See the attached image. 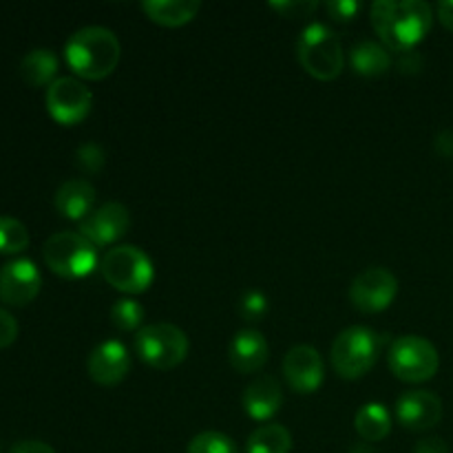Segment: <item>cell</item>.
I'll return each mask as SVG.
<instances>
[{
    "instance_id": "obj_1",
    "label": "cell",
    "mask_w": 453,
    "mask_h": 453,
    "mask_svg": "<svg viewBox=\"0 0 453 453\" xmlns=\"http://www.w3.org/2000/svg\"><path fill=\"white\" fill-rule=\"evenodd\" d=\"M370 18L376 34L394 53L411 51L429 34L434 22L432 7L425 0H379L372 4Z\"/></svg>"
},
{
    "instance_id": "obj_2",
    "label": "cell",
    "mask_w": 453,
    "mask_h": 453,
    "mask_svg": "<svg viewBox=\"0 0 453 453\" xmlns=\"http://www.w3.org/2000/svg\"><path fill=\"white\" fill-rule=\"evenodd\" d=\"M65 58L71 71L80 78L102 80L113 73L119 65L122 44L106 27H82L66 40Z\"/></svg>"
},
{
    "instance_id": "obj_3",
    "label": "cell",
    "mask_w": 453,
    "mask_h": 453,
    "mask_svg": "<svg viewBox=\"0 0 453 453\" xmlns=\"http://www.w3.org/2000/svg\"><path fill=\"white\" fill-rule=\"evenodd\" d=\"M296 58L312 78L323 80V82L339 78L345 65L339 35L321 22L305 27L303 34L296 40Z\"/></svg>"
},
{
    "instance_id": "obj_4",
    "label": "cell",
    "mask_w": 453,
    "mask_h": 453,
    "mask_svg": "<svg viewBox=\"0 0 453 453\" xmlns=\"http://www.w3.org/2000/svg\"><path fill=\"white\" fill-rule=\"evenodd\" d=\"M383 341L374 330L352 326L341 332L332 343V365L341 379L357 380L374 367Z\"/></svg>"
},
{
    "instance_id": "obj_5",
    "label": "cell",
    "mask_w": 453,
    "mask_h": 453,
    "mask_svg": "<svg viewBox=\"0 0 453 453\" xmlns=\"http://www.w3.org/2000/svg\"><path fill=\"white\" fill-rule=\"evenodd\" d=\"M100 270L106 283L124 295H142L149 290L155 277L150 257L140 248L127 243L111 248L100 261Z\"/></svg>"
},
{
    "instance_id": "obj_6",
    "label": "cell",
    "mask_w": 453,
    "mask_h": 453,
    "mask_svg": "<svg viewBox=\"0 0 453 453\" xmlns=\"http://www.w3.org/2000/svg\"><path fill=\"white\" fill-rule=\"evenodd\" d=\"M44 264L62 279H82L96 270L97 248L80 233H56L44 242Z\"/></svg>"
},
{
    "instance_id": "obj_7",
    "label": "cell",
    "mask_w": 453,
    "mask_h": 453,
    "mask_svg": "<svg viewBox=\"0 0 453 453\" xmlns=\"http://www.w3.org/2000/svg\"><path fill=\"white\" fill-rule=\"evenodd\" d=\"M188 336L173 323H153L140 327L135 336V349L149 367L166 372L184 363L188 357Z\"/></svg>"
},
{
    "instance_id": "obj_8",
    "label": "cell",
    "mask_w": 453,
    "mask_h": 453,
    "mask_svg": "<svg viewBox=\"0 0 453 453\" xmlns=\"http://www.w3.org/2000/svg\"><path fill=\"white\" fill-rule=\"evenodd\" d=\"M388 363L396 379L405 383H425L436 376L441 357L432 341L418 334H405L392 343Z\"/></svg>"
},
{
    "instance_id": "obj_9",
    "label": "cell",
    "mask_w": 453,
    "mask_h": 453,
    "mask_svg": "<svg viewBox=\"0 0 453 453\" xmlns=\"http://www.w3.org/2000/svg\"><path fill=\"white\" fill-rule=\"evenodd\" d=\"M93 104V96L78 78L62 75L47 88V111L58 124L73 127L82 122Z\"/></svg>"
},
{
    "instance_id": "obj_10",
    "label": "cell",
    "mask_w": 453,
    "mask_h": 453,
    "mask_svg": "<svg viewBox=\"0 0 453 453\" xmlns=\"http://www.w3.org/2000/svg\"><path fill=\"white\" fill-rule=\"evenodd\" d=\"M398 295V279L388 268H367L349 286V301L361 312H383Z\"/></svg>"
},
{
    "instance_id": "obj_11",
    "label": "cell",
    "mask_w": 453,
    "mask_h": 453,
    "mask_svg": "<svg viewBox=\"0 0 453 453\" xmlns=\"http://www.w3.org/2000/svg\"><path fill=\"white\" fill-rule=\"evenodd\" d=\"M131 228V212L124 203L109 202L96 208L88 217L80 221V234L87 237L96 248L111 246L119 242Z\"/></svg>"
},
{
    "instance_id": "obj_12",
    "label": "cell",
    "mask_w": 453,
    "mask_h": 453,
    "mask_svg": "<svg viewBox=\"0 0 453 453\" xmlns=\"http://www.w3.org/2000/svg\"><path fill=\"white\" fill-rule=\"evenodd\" d=\"M283 376L296 394H314L323 385L326 367L312 345H295L283 358Z\"/></svg>"
},
{
    "instance_id": "obj_13",
    "label": "cell",
    "mask_w": 453,
    "mask_h": 453,
    "mask_svg": "<svg viewBox=\"0 0 453 453\" xmlns=\"http://www.w3.org/2000/svg\"><path fill=\"white\" fill-rule=\"evenodd\" d=\"M42 274L31 259H13L0 270V299L9 305H27L38 296Z\"/></svg>"
},
{
    "instance_id": "obj_14",
    "label": "cell",
    "mask_w": 453,
    "mask_h": 453,
    "mask_svg": "<svg viewBox=\"0 0 453 453\" xmlns=\"http://www.w3.org/2000/svg\"><path fill=\"white\" fill-rule=\"evenodd\" d=\"M87 372L97 385L113 388L131 372V354L119 341H104L88 354Z\"/></svg>"
},
{
    "instance_id": "obj_15",
    "label": "cell",
    "mask_w": 453,
    "mask_h": 453,
    "mask_svg": "<svg viewBox=\"0 0 453 453\" xmlns=\"http://www.w3.org/2000/svg\"><path fill=\"white\" fill-rule=\"evenodd\" d=\"M396 416L403 427L411 432H425L441 423L442 401L441 396L427 389H411L398 398Z\"/></svg>"
},
{
    "instance_id": "obj_16",
    "label": "cell",
    "mask_w": 453,
    "mask_h": 453,
    "mask_svg": "<svg viewBox=\"0 0 453 453\" xmlns=\"http://www.w3.org/2000/svg\"><path fill=\"white\" fill-rule=\"evenodd\" d=\"M268 341L257 330H239L228 345V361L242 374L259 372L268 361Z\"/></svg>"
},
{
    "instance_id": "obj_17",
    "label": "cell",
    "mask_w": 453,
    "mask_h": 453,
    "mask_svg": "<svg viewBox=\"0 0 453 453\" xmlns=\"http://www.w3.org/2000/svg\"><path fill=\"white\" fill-rule=\"evenodd\" d=\"M243 410L252 420H268L281 410L283 392L281 385L273 376H259L252 380L243 392Z\"/></svg>"
},
{
    "instance_id": "obj_18",
    "label": "cell",
    "mask_w": 453,
    "mask_h": 453,
    "mask_svg": "<svg viewBox=\"0 0 453 453\" xmlns=\"http://www.w3.org/2000/svg\"><path fill=\"white\" fill-rule=\"evenodd\" d=\"M97 193L93 188L91 181L87 180H69L56 190V203L58 212L66 219L82 221L84 217H88L93 212V206H96Z\"/></svg>"
},
{
    "instance_id": "obj_19",
    "label": "cell",
    "mask_w": 453,
    "mask_h": 453,
    "mask_svg": "<svg viewBox=\"0 0 453 453\" xmlns=\"http://www.w3.org/2000/svg\"><path fill=\"white\" fill-rule=\"evenodd\" d=\"M146 16L164 27H181L193 20L202 9L199 0H146L142 3Z\"/></svg>"
},
{
    "instance_id": "obj_20",
    "label": "cell",
    "mask_w": 453,
    "mask_h": 453,
    "mask_svg": "<svg viewBox=\"0 0 453 453\" xmlns=\"http://www.w3.org/2000/svg\"><path fill=\"white\" fill-rule=\"evenodd\" d=\"M349 65L358 75L379 78V75L389 71L392 56H389V49L383 47V44L374 42V40H361L349 51Z\"/></svg>"
},
{
    "instance_id": "obj_21",
    "label": "cell",
    "mask_w": 453,
    "mask_h": 453,
    "mask_svg": "<svg viewBox=\"0 0 453 453\" xmlns=\"http://www.w3.org/2000/svg\"><path fill=\"white\" fill-rule=\"evenodd\" d=\"M58 58L51 49H34L20 62V75L29 87H44L56 80Z\"/></svg>"
},
{
    "instance_id": "obj_22",
    "label": "cell",
    "mask_w": 453,
    "mask_h": 453,
    "mask_svg": "<svg viewBox=\"0 0 453 453\" xmlns=\"http://www.w3.org/2000/svg\"><path fill=\"white\" fill-rule=\"evenodd\" d=\"M354 427H357L358 436L367 442H379L388 438L392 432V418L385 405L380 403H367L354 416Z\"/></svg>"
},
{
    "instance_id": "obj_23",
    "label": "cell",
    "mask_w": 453,
    "mask_h": 453,
    "mask_svg": "<svg viewBox=\"0 0 453 453\" xmlns=\"http://www.w3.org/2000/svg\"><path fill=\"white\" fill-rule=\"evenodd\" d=\"M292 434L283 425H261L250 434L246 453H290Z\"/></svg>"
},
{
    "instance_id": "obj_24",
    "label": "cell",
    "mask_w": 453,
    "mask_h": 453,
    "mask_svg": "<svg viewBox=\"0 0 453 453\" xmlns=\"http://www.w3.org/2000/svg\"><path fill=\"white\" fill-rule=\"evenodd\" d=\"M29 246V230L22 221L13 217L0 215V252L3 255H16Z\"/></svg>"
},
{
    "instance_id": "obj_25",
    "label": "cell",
    "mask_w": 453,
    "mask_h": 453,
    "mask_svg": "<svg viewBox=\"0 0 453 453\" xmlns=\"http://www.w3.org/2000/svg\"><path fill=\"white\" fill-rule=\"evenodd\" d=\"M144 321V308L135 299H119L111 308V323L122 332H133Z\"/></svg>"
},
{
    "instance_id": "obj_26",
    "label": "cell",
    "mask_w": 453,
    "mask_h": 453,
    "mask_svg": "<svg viewBox=\"0 0 453 453\" xmlns=\"http://www.w3.org/2000/svg\"><path fill=\"white\" fill-rule=\"evenodd\" d=\"M186 453H237V447L226 434L202 432L188 442Z\"/></svg>"
},
{
    "instance_id": "obj_27",
    "label": "cell",
    "mask_w": 453,
    "mask_h": 453,
    "mask_svg": "<svg viewBox=\"0 0 453 453\" xmlns=\"http://www.w3.org/2000/svg\"><path fill=\"white\" fill-rule=\"evenodd\" d=\"M104 162H106L104 149H102L100 144H93V142L82 144L78 149V153H75V164H78V168L82 173H91V175H96V173H100L102 168H104Z\"/></svg>"
},
{
    "instance_id": "obj_28",
    "label": "cell",
    "mask_w": 453,
    "mask_h": 453,
    "mask_svg": "<svg viewBox=\"0 0 453 453\" xmlns=\"http://www.w3.org/2000/svg\"><path fill=\"white\" fill-rule=\"evenodd\" d=\"M239 312L246 321H261L268 312V296L259 290H248L243 292L242 301H239Z\"/></svg>"
},
{
    "instance_id": "obj_29",
    "label": "cell",
    "mask_w": 453,
    "mask_h": 453,
    "mask_svg": "<svg viewBox=\"0 0 453 453\" xmlns=\"http://www.w3.org/2000/svg\"><path fill=\"white\" fill-rule=\"evenodd\" d=\"M270 7L281 13L283 18L295 20V18H308L310 13L317 12L319 3H314V0H299V3L296 0H283V3H270Z\"/></svg>"
},
{
    "instance_id": "obj_30",
    "label": "cell",
    "mask_w": 453,
    "mask_h": 453,
    "mask_svg": "<svg viewBox=\"0 0 453 453\" xmlns=\"http://www.w3.org/2000/svg\"><path fill=\"white\" fill-rule=\"evenodd\" d=\"M326 9L334 20L348 22L354 20L357 13L361 12V3H357V0H330V3L326 4Z\"/></svg>"
},
{
    "instance_id": "obj_31",
    "label": "cell",
    "mask_w": 453,
    "mask_h": 453,
    "mask_svg": "<svg viewBox=\"0 0 453 453\" xmlns=\"http://www.w3.org/2000/svg\"><path fill=\"white\" fill-rule=\"evenodd\" d=\"M18 336V323L7 310L0 308V349L9 348Z\"/></svg>"
},
{
    "instance_id": "obj_32",
    "label": "cell",
    "mask_w": 453,
    "mask_h": 453,
    "mask_svg": "<svg viewBox=\"0 0 453 453\" xmlns=\"http://www.w3.org/2000/svg\"><path fill=\"white\" fill-rule=\"evenodd\" d=\"M414 453H449V447L442 438L432 436V438H423L420 442H416Z\"/></svg>"
},
{
    "instance_id": "obj_33",
    "label": "cell",
    "mask_w": 453,
    "mask_h": 453,
    "mask_svg": "<svg viewBox=\"0 0 453 453\" xmlns=\"http://www.w3.org/2000/svg\"><path fill=\"white\" fill-rule=\"evenodd\" d=\"M420 66H423V58L418 56V51H405L401 53V58H398V69L403 71V73H416V71H420Z\"/></svg>"
},
{
    "instance_id": "obj_34",
    "label": "cell",
    "mask_w": 453,
    "mask_h": 453,
    "mask_svg": "<svg viewBox=\"0 0 453 453\" xmlns=\"http://www.w3.org/2000/svg\"><path fill=\"white\" fill-rule=\"evenodd\" d=\"M9 453H56L42 441H20L9 449Z\"/></svg>"
},
{
    "instance_id": "obj_35",
    "label": "cell",
    "mask_w": 453,
    "mask_h": 453,
    "mask_svg": "<svg viewBox=\"0 0 453 453\" xmlns=\"http://www.w3.org/2000/svg\"><path fill=\"white\" fill-rule=\"evenodd\" d=\"M436 150L445 157H453V131L451 128H445L436 135Z\"/></svg>"
},
{
    "instance_id": "obj_36",
    "label": "cell",
    "mask_w": 453,
    "mask_h": 453,
    "mask_svg": "<svg viewBox=\"0 0 453 453\" xmlns=\"http://www.w3.org/2000/svg\"><path fill=\"white\" fill-rule=\"evenodd\" d=\"M436 12L442 25H445L449 31H453V0H442V3H438Z\"/></svg>"
},
{
    "instance_id": "obj_37",
    "label": "cell",
    "mask_w": 453,
    "mask_h": 453,
    "mask_svg": "<svg viewBox=\"0 0 453 453\" xmlns=\"http://www.w3.org/2000/svg\"><path fill=\"white\" fill-rule=\"evenodd\" d=\"M0 451H3V449H0Z\"/></svg>"
}]
</instances>
